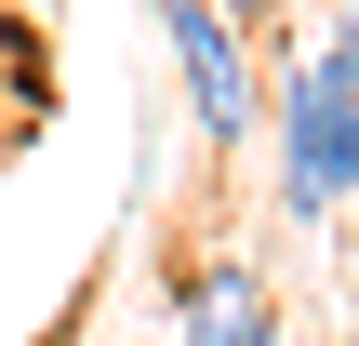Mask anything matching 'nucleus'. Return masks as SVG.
<instances>
[{"label":"nucleus","mask_w":359,"mask_h":346,"mask_svg":"<svg viewBox=\"0 0 359 346\" xmlns=\"http://www.w3.org/2000/svg\"><path fill=\"white\" fill-rule=\"evenodd\" d=\"M266 133H280V213H293V227L359 213V80L333 67V40H306V67L280 80Z\"/></svg>","instance_id":"nucleus-1"},{"label":"nucleus","mask_w":359,"mask_h":346,"mask_svg":"<svg viewBox=\"0 0 359 346\" xmlns=\"http://www.w3.org/2000/svg\"><path fill=\"white\" fill-rule=\"evenodd\" d=\"M333 27H346V40H359V0H333Z\"/></svg>","instance_id":"nucleus-5"},{"label":"nucleus","mask_w":359,"mask_h":346,"mask_svg":"<svg viewBox=\"0 0 359 346\" xmlns=\"http://www.w3.org/2000/svg\"><path fill=\"white\" fill-rule=\"evenodd\" d=\"M173 346H280V307L253 293V267H213V280L187 293V333Z\"/></svg>","instance_id":"nucleus-3"},{"label":"nucleus","mask_w":359,"mask_h":346,"mask_svg":"<svg viewBox=\"0 0 359 346\" xmlns=\"http://www.w3.org/2000/svg\"><path fill=\"white\" fill-rule=\"evenodd\" d=\"M160 13V53H173V80H187V120L213 133V147H240L253 120H266V80H253V40L213 13V0H147Z\"/></svg>","instance_id":"nucleus-2"},{"label":"nucleus","mask_w":359,"mask_h":346,"mask_svg":"<svg viewBox=\"0 0 359 346\" xmlns=\"http://www.w3.org/2000/svg\"><path fill=\"white\" fill-rule=\"evenodd\" d=\"M213 13H226L240 40H266V13H280V0H213Z\"/></svg>","instance_id":"nucleus-4"}]
</instances>
